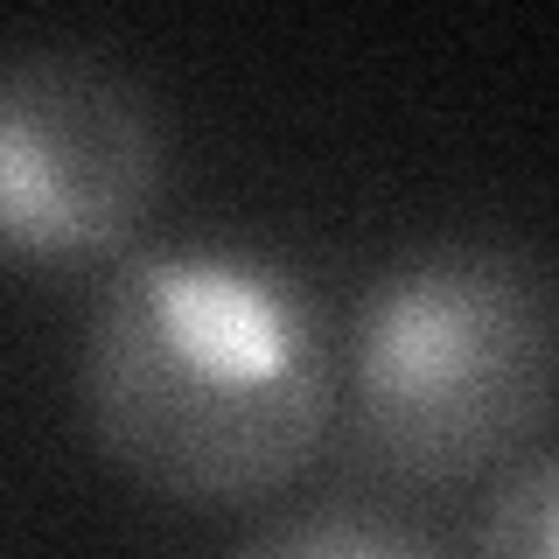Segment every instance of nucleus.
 I'll list each match as a JSON object with an SVG mask.
<instances>
[{
  "label": "nucleus",
  "instance_id": "f03ea898",
  "mask_svg": "<svg viewBox=\"0 0 559 559\" xmlns=\"http://www.w3.org/2000/svg\"><path fill=\"white\" fill-rule=\"evenodd\" d=\"M357 441L399 476H468L559 406V280L503 245H441L364 294Z\"/></svg>",
  "mask_w": 559,
  "mask_h": 559
},
{
  "label": "nucleus",
  "instance_id": "7ed1b4c3",
  "mask_svg": "<svg viewBox=\"0 0 559 559\" xmlns=\"http://www.w3.org/2000/svg\"><path fill=\"white\" fill-rule=\"evenodd\" d=\"M162 189L154 105L84 49L0 63V259L92 266L119 252Z\"/></svg>",
  "mask_w": 559,
  "mask_h": 559
},
{
  "label": "nucleus",
  "instance_id": "f257e3e1",
  "mask_svg": "<svg viewBox=\"0 0 559 559\" xmlns=\"http://www.w3.org/2000/svg\"><path fill=\"white\" fill-rule=\"evenodd\" d=\"M78 384L98 448L189 503L266 497L329 427V343L308 294L217 245L147 252L105 280Z\"/></svg>",
  "mask_w": 559,
  "mask_h": 559
},
{
  "label": "nucleus",
  "instance_id": "39448f33",
  "mask_svg": "<svg viewBox=\"0 0 559 559\" xmlns=\"http://www.w3.org/2000/svg\"><path fill=\"white\" fill-rule=\"evenodd\" d=\"M238 559H433L427 546H413L392 524H364V518H301L280 532L252 538Z\"/></svg>",
  "mask_w": 559,
  "mask_h": 559
},
{
  "label": "nucleus",
  "instance_id": "20e7f679",
  "mask_svg": "<svg viewBox=\"0 0 559 559\" xmlns=\"http://www.w3.org/2000/svg\"><path fill=\"white\" fill-rule=\"evenodd\" d=\"M476 559H559V454H538L489 497Z\"/></svg>",
  "mask_w": 559,
  "mask_h": 559
}]
</instances>
